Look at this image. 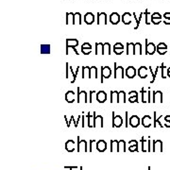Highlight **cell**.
Listing matches in <instances>:
<instances>
[{"label":"cell","mask_w":170,"mask_h":170,"mask_svg":"<svg viewBox=\"0 0 170 170\" xmlns=\"http://www.w3.org/2000/svg\"><path fill=\"white\" fill-rule=\"evenodd\" d=\"M77 91H78V94H77V102L82 103L83 101L84 103H88L89 99L87 98V93L85 91H82L79 87L77 88Z\"/></svg>","instance_id":"obj_1"},{"label":"cell","mask_w":170,"mask_h":170,"mask_svg":"<svg viewBox=\"0 0 170 170\" xmlns=\"http://www.w3.org/2000/svg\"><path fill=\"white\" fill-rule=\"evenodd\" d=\"M101 69V75H100V82L103 83L104 82V79H109L110 77L111 76V67L110 66H101L100 67Z\"/></svg>","instance_id":"obj_2"},{"label":"cell","mask_w":170,"mask_h":170,"mask_svg":"<svg viewBox=\"0 0 170 170\" xmlns=\"http://www.w3.org/2000/svg\"><path fill=\"white\" fill-rule=\"evenodd\" d=\"M114 78L117 79V78H121L124 79L125 75V70L123 66H117L116 63H114Z\"/></svg>","instance_id":"obj_3"},{"label":"cell","mask_w":170,"mask_h":170,"mask_svg":"<svg viewBox=\"0 0 170 170\" xmlns=\"http://www.w3.org/2000/svg\"><path fill=\"white\" fill-rule=\"evenodd\" d=\"M77 141H78V146H77V151L78 152H87L89 151L88 146H87V142L85 140H80V137L78 136L77 137Z\"/></svg>","instance_id":"obj_4"},{"label":"cell","mask_w":170,"mask_h":170,"mask_svg":"<svg viewBox=\"0 0 170 170\" xmlns=\"http://www.w3.org/2000/svg\"><path fill=\"white\" fill-rule=\"evenodd\" d=\"M146 55H153L157 51V46L153 42H148V40L146 39Z\"/></svg>","instance_id":"obj_5"},{"label":"cell","mask_w":170,"mask_h":170,"mask_svg":"<svg viewBox=\"0 0 170 170\" xmlns=\"http://www.w3.org/2000/svg\"><path fill=\"white\" fill-rule=\"evenodd\" d=\"M151 92H150V88H148V91H145L144 88L141 89V95H142V100L143 103H151V98H150Z\"/></svg>","instance_id":"obj_6"},{"label":"cell","mask_w":170,"mask_h":170,"mask_svg":"<svg viewBox=\"0 0 170 170\" xmlns=\"http://www.w3.org/2000/svg\"><path fill=\"white\" fill-rule=\"evenodd\" d=\"M113 114V124H111V127L113 128H120L123 125V118L121 115H115V113L113 111L111 113Z\"/></svg>","instance_id":"obj_7"},{"label":"cell","mask_w":170,"mask_h":170,"mask_svg":"<svg viewBox=\"0 0 170 170\" xmlns=\"http://www.w3.org/2000/svg\"><path fill=\"white\" fill-rule=\"evenodd\" d=\"M94 113V128L96 127H100V128H103L104 124H103V117L102 115H96L95 111H93Z\"/></svg>","instance_id":"obj_8"},{"label":"cell","mask_w":170,"mask_h":170,"mask_svg":"<svg viewBox=\"0 0 170 170\" xmlns=\"http://www.w3.org/2000/svg\"><path fill=\"white\" fill-rule=\"evenodd\" d=\"M136 69H135L133 66H128L126 68V70H125V75L127 78H129V79H133L135 78V76H136Z\"/></svg>","instance_id":"obj_9"},{"label":"cell","mask_w":170,"mask_h":170,"mask_svg":"<svg viewBox=\"0 0 170 170\" xmlns=\"http://www.w3.org/2000/svg\"><path fill=\"white\" fill-rule=\"evenodd\" d=\"M96 101H98V103H104L106 102L107 100V93L104 92V91H98V93H96Z\"/></svg>","instance_id":"obj_10"},{"label":"cell","mask_w":170,"mask_h":170,"mask_svg":"<svg viewBox=\"0 0 170 170\" xmlns=\"http://www.w3.org/2000/svg\"><path fill=\"white\" fill-rule=\"evenodd\" d=\"M152 151L153 152H163V142L161 140H154Z\"/></svg>","instance_id":"obj_11"},{"label":"cell","mask_w":170,"mask_h":170,"mask_svg":"<svg viewBox=\"0 0 170 170\" xmlns=\"http://www.w3.org/2000/svg\"><path fill=\"white\" fill-rule=\"evenodd\" d=\"M107 17L106 13H98V25H107Z\"/></svg>","instance_id":"obj_12"},{"label":"cell","mask_w":170,"mask_h":170,"mask_svg":"<svg viewBox=\"0 0 170 170\" xmlns=\"http://www.w3.org/2000/svg\"><path fill=\"white\" fill-rule=\"evenodd\" d=\"M151 122H152V119H151V116L150 115H144L141 120V124L144 128H149L151 126Z\"/></svg>","instance_id":"obj_13"},{"label":"cell","mask_w":170,"mask_h":170,"mask_svg":"<svg viewBox=\"0 0 170 170\" xmlns=\"http://www.w3.org/2000/svg\"><path fill=\"white\" fill-rule=\"evenodd\" d=\"M141 124V120L137 115H132L130 117V126L132 128H138Z\"/></svg>","instance_id":"obj_14"},{"label":"cell","mask_w":170,"mask_h":170,"mask_svg":"<svg viewBox=\"0 0 170 170\" xmlns=\"http://www.w3.org/2000/svg\"><path fill=\"white\" fill-rule=\"evenodd\" d=\"M79 45V40L77 39H66V55H68L69 47H77Z\"/></svg>","instance_id":"obj_15"},{"label":"cell","mask_w":170,"mask_h":170,"mask_svg":"<svg viewBox=\"0 0 170 170\" xmlns=\"http://www.w3.org/2000/svg\"><path fill=\"white\" fill-rule=\"evenodd\" d=\"M96 149L98 152H104L107 149V143L104 140H98L96 142Z\"/></svg>","instance_id":"obj_16"},{"label":"cell","mask_w":170,"mask_h":170,"mask_svg":"<svg viewBox=\"0 0 170 170\" xmlns=\"http://www.w3.org/2000/svg\"><path fill=\"white\" fill-rule=\"evenodd\" d=\"M157 101H159L160 103H163L164 100H163V93L161 91H155L153 92V99H152V102L153 103H156Z\"/></svg>","instance_id":"obj_17"},{"label":"cell","mask_w":170,"mask_h":170,"mask_svg":"<svg viewBox=\"0 0 170 170\" xmlns=\"http://www.w3.org/2000/svg\"><path fill=\"white\" fill-rule=\"evenodd\" d=\"M138 142L136 140H130L129 142V151L130 152H138Z\"/></svg>","instance_id":"obj_18"},{"label":"cell","mask_w":170,"mask_h":170,"mask_svg":"<svg viewBox=\"0 0 170 170\" xmlns=\"http://www.w3.org/2000/svg\"><path fill=\"white\" fill-rule=\"evenodd\" d=\"M75 141L73 140H68L65 142V150H66L67 152L71 153V152H74L75 151Z\"/></svg>","instance_id":"obj_19"},{"label":"cell","mask_w":170,"mask_h":170,"mask_svg":"<svg viewBox=\"0 0 170 170\" xmlns=\"http://www.w3.org/2000/svg\"><path fill=\"white\" fill-rule=\"evenodd\" d=\"M110 22L113 25H117L119 22L121 21V17H120V15H119L117 13H111L110 15Z\"/></svg>","instance_id":"obj_20"},{"label":"cell","mask_w":170,"mask_h":170,"mask_svg":"<svg viewBox=\"0 0 170 170\" xmlns=\"http://www.w3.org/2000/svg\"><path fill=\"white\" fill-rule=\"evenodd\" d=\"M148 67L146 66H140L137 70V75L140 79H146L148 77Z\"/></svg>","instance_id":"obj_21"},{"label":"cell","mask_w":170,"mask_h":170,"mask_svg":"<svg viewBox=\"0 0 170 170\" xmlns=\"http://www.w3.org/2000/svg\"><path fill=\"white\" fill-rule=\"evenodd\" d=\"M76 99V94L74 91H67L65 94V100L67 103H73Z\"/></svg>","instance_id":"obj_22"},{"label":"cell","mask_w":170,"mask_h":170,"mask_svg":"<svg viewBox=\"0 0 170 170\" xmlns=\"http://www.w3.org/2000/svg\"><path fill=\"white\" fill-rule=\"evenodd\" d=\"M162 18H163V16L159 13H154L151 14L150 19H151V23H153L154 25H159L162 22Z\"/></svg>","instance_id":"obj_23"},{"label":"cell","mask_w":170,"mask_h":170,"mask_svg":"<svg viewBox=\"0 0 170 170\" xmlns=\"http://www.w3.org/2000/svg\"><path fill=\"white\" fill-rule=\"evenodd\" d=\"M83 21L86 23L87 25H92L93 23L95 22V15L92 13H87L84 15L83 17Z\"/></svg>","instance_id":"obj_24"},{"label":"cell","mask_w":170,"mask_h":170,"mask_svg":"<svg viewBox=\"0 0 170 170\" xmlns=\"http://www.w3.org/2000/svg\"><path fill=\"white\" fill-rule=\"evenodd\" d=\"M124 45H123L121 42H116L114 45V52L116 54V55H121V54L124 52Z\"/></svg>","instance_id":"obj_25"},{"label":"cell","mask_w":170,"mask_h":170,"mask_svg":"<svg viewBox=\"0 0 170 170\" xmlns=\"http://www.w3.org/2000/svg\"><path fill=\"white\" fill-rule=\"evenodd\" d=\"M82 79H85V78L91 79L92 78L91 67H89V66H82Z\"/></svg>","instance_id":"obj_26"},{"label":"cell","mask_w":170,"mask_h":170,"mask_svg":"<svg viewBox=\"0 0 170 170\" xmlns=\"http://www.w3.org/2000/svg\"><path fill=\"white\" fill-rule=\"evenodd\" d=\"M157 52L159 53L160 55H164V54L167 52V45H165L164 42H160V44L157 45Z\"/></svg>","instance_id":"obj_27"},{"label":"cell","mask_w":170,"mask_h":170,"mask_svg":"<svg viewBox=\"0 0 170 170\" xmlns=\"http://www.w3.org/2000/svg\"><path fill=\"white\" fill-rule=\"evenodd\" d=\"M126 48L127 55H136V53H135V44H133V42H128Z\"/></svg>","instance_id":"obj_28"},{"label":"cell","mask_w":170,"mask_h":170,"mask_svg":"<svg viewBox=\"0 0 170 170\" xmlns=\"http://www.w3.org/2000/svg\"><path fill=\"white\" fill-rule=\"evenodd\" d=\"M95 55H104V44L95 42Z\"/></svg>","instance_id":"obj_29"},{"label":"cell","mask_w":170,"mask_h":170,"mask_svg":"<svg viewBox=\"0 0 170 170\" xmlns=\"http://www.w3.org/2000/svg\"><path fill=\"white\" fill-rule=\"evenodd\" d=\"M66 25H76L75 23V13H66Z\"/></svg>","instance_id":"obj_30"},{"label":"cell","mask_w":170,"mask_h":170,"mask_svg":"<svg viewBox=\"0 0 170 170\" xmlns=\"http://www.w3.org/2000/svg\"><path fill=\"white\" fill-rule=\"evenodd\" d=\"M121 21L124 23L125 25H130L131 23V13H125L122 15L121 17Z\"/></svg>","instance_id":"obj_31"},{"label":"cell","mask_w":170,"mask_h":170,"mask_svg":"<svg viewBox=\"0 0 170 170\" xmlns=\"http://www.w3.org/2000/svg\"><path fill=\"white\" fill-rule=\"evenodd\" d=\"M86 118H87V126L89 128H94V113H89L86 115Z\"/></svg>","instance_id":"obj_32"},{"label":"cell","mask_w":170,"mask_h":170,"mask_svg":"<svg viewBox=\"0 0 170 170\" xmlns=\"http://www.w3.org/2000/svg\"><path fill=\"white\" fill-rule=\"evenodd\" d=\"M161 69V65L160 66H157L156 67V70L155 71H153L152 70V68H151V66H149L148 67V70H149V72L151 73V76H152V79L150 80V84H152V83H154L155 82V79H156V76H157V73L159 72V70Z\"/></svg>","instance_id":"obj_33"},{"label":"cell","mask_w":170,"mask_h":170,"mask_svg":"<svg viewBox=\"0 0 170 170\" xmlns=\"http://www.w3.org/2000/svg\"><path fill=\"white\" fill-rule=\"evenodd\" d=\"M119 103V92L111 91V103Z\"/></svg>","instance_id":"obj_34"},{"label":"cell","mask_w":170,"mask_h":170,"mask_svg":"<svg viewBox=\"0 0 170 170\" xmlns=\"http://www.w3.org/2000/svg\"><path fill=\"white\" fill-rule=\"evenodd\" d=\"M118 143L119 141L117 140H111V148H110V151L111 152H114V151H116L117 153H119L118 151Z\"/></svg>","instance_id":"obj_35"},{"label":"cell","mask_w":170,"mask_h":170,"mask_svg":"<svg viewBox=\"0 0 170 170\" xmlns=\"http://www.w3.org/2000/svg\"><path fill=\"white\" fill-rule=\"evenodd\" d=\"M162 117H164V116H163V115H160V116H159V119H158V118H157V113H156V111H154V113H153V127H154V128H156V127H157V124H158V123H159V126H160L161 128H163V127H164L163 125H162L161 121H160V119H161Z\"/></svg>","instance_id":"obj_36"},{"label":"cell","mask_w":170,"mask_h":170,"mask_svg":"<svg viewBox=\"0 0 170 170\" xmlns=\"http://www.w3.org/2000/svg\"><path fill=\"white\" fill-rule=\"evenodd\" d=\"M118 151L120 152H126L127 151V146H126V142L124 140H120L118 143Z\"/></svg>","instance_id":"obj_37"},{"label":"cell","mask_w":170,"mask_h":170,"mask_svg":"<svg viewBox=\"0 0 170 170\" xmlns=\"http://www.w3.org/2000/svg\"><path fill=\"white\" fill-rule=\"evenodd\" d=\"M111 47L109 42L104 44V55H111Z\"/></svg>","instance_id":"obj_38"},{"label":"cell","mask_w":170,"mask_h":170,"mask_svg":"<svg viewBox=\"0 0 170 170\" xmlns=\"http://www.w3.org/2000/svg\"><path fill=\"white\" fill-rule=\"evenodd\" d=\"M41 53L42 54H49L50 53V45H41Z\"/></svg>","instance_id":"obj_39"},{"label":"cell","mask_w":170,"mask_h":170,"mask_svg":"<svg viewBox=\"0 0 170 170\" xmlns=\"http://www.w3.org/2000/svg\"><path fill=\"white\" fill-rule=\"evenodd\" d=\"M75 23H76V25H82V14H80L79 13H75Z\"/></svg>","instance_id":"obj_40"},{"label":"cell","mask_w":170,"mask_h":170,"mask_svg":"<svg viewBox=\"0 0 170 170\" xmlns=\"http://www.w3.org/2000/svg\"><path fill=\"white\" fill-rule=\"evenodd\" d=\"M141 145H142V151L148 152V148H146V146H148V141L145 140L144 136L141 138Z\"/></svg>","instance_id":"obj_41"},{"label":"cell","mask_w":170,"mask_h":170,"mask_svg":"<svg viewBox=\"0 0 170 170\" xmlns=\"http://www.w3.org/2000/svg\"><path fill=\"white\" fill-rule=\"evenodd\" d=\"M161 71H162V79H167V69L164 66V63L161 64Z\"/></svg>","instance_id":"obj_42"},{"label":"cell","mask_w":170,"mask_h":170,"mask_svg":"<svg viewBox=\"0 0 170 170\" xmlns=\"http://www.w3.org/2000/svg\"><path fill=\"white\" fill-rule=\"evenodd\" d=\"M126 92L125 91H120L119 92V103H120L121 101L123 103H126L127 102V100H126Z\"/></svg>","instance_id":"obj_43"},{"label":"cell","mask_w":170,"mask_h":170,"mask_svg":"<svg viewBox=\"0 0 170 170\" xmlns=\"http://www.w3.org/2000/svg\"><path fill=\"white\" fill-rule=\"evenodd\" d=\"M135 53L136 55H142L143 52H142V45L140 42H136L135 44Z\"/></svg>","instance_id":"obj_44"},{"label":"cell","mask_w":170,"mask_h":170,"mask_svg":"<svg viewBox=\"0 0 170 170\" xmlns=\"http://www.w3.org/2000/svg\"><path fill=\"white\" fill-rule=\"evenodd\" d=\"M144 15H145V18H146V25H150V23H151V22H150V21L148 20V19H149V18H151V17H149V15H151V14H150V13L148 11V10H145Z\"/></svg>","instance_id":"obj_45"},{"label":"cell","mask_w":170,"mask_h":170,"mask_svg":"<svg viewBox=\"0 0 170 170\" xmlns=\"http://www.w3.org/2000/svg\"><path fill=\"white\" fill-rule=\"evenodd\" d=\"M163 17L164 18V24L170 25V13H165Z\"/></svg>","instance_id":"obj_46"},{"label":"cell","mask_w":170,"mask_h":170,"mask_svg":"<svg viewBox=\"0 0 170 170\" xmlns=\"http://www.w3.org/2000/svg\"><path fill=\"white\" fill-rule=\"evenodd\" d=\"M91 73H92V76L94 75V78L95 79H98V68H96L95 66H91Z\"/></svg>","instance_id":"obj_47"},{"label":"cell","mask_w":170,"mask_h":170,"mask_svg":"<svg viewBox=\"0 0 170 170\" xmlns=\"http://www.w3.org/2000/svg\"><path fill=\"white\" fill-rule=\"evenodd\" d=\"M70 72L72 73V75H73V79L71 80V83H75L76 79H77V77H78V74H77V73H75V72H74V70H73L72 66H70Z\"/></svg>","instance_id":"obj_48"},{"label":"cell","mask_w":170,"mask_h":170,"mask_svg":"<svg viewBox=\"0 0 170 170\" xmlns=\"http://www.w3.org/2000/svg\"><path fill=\"white\" fill-rule=\"evenodd\" d=\"M129 102H130V103H138L139 102L138 95H136V96H130V98H129Z\"/></svg>","instance_id":"obj_49"},{"label":"cell","mask_w":170,"mask_h":170,"mask_svg":"<svg viewBox=\"0 0 170 170\" xmlns=\"http://www.w3.org/2000/svg\"><path fill=\"white\" fill-rule=\"evenodd\" d=\"M130 124V119H129V111L125 113V127L128 128Z\"/></svg>","instance_id":"obj_50"},{"label":"cell","mask_w":170,"mask_h":170,"mask_svg":"<svg viewBox=\"0 0 170 170\" xmlns=\"http://www.w3.org/2000/svg\"><path fill=\"white\" fill-rule=\"evenodd\" d=\"M164 120H165L164 127L170 128V115H167V116H164Z\"/></svg>","instance_id":"obj_51"},{"label":"cell","mask_w":170,"mask_h":170,"mask_svg":"<svg viewBox=\"0 0 170 170\" xmlns=\"http://www.w3.org/2000/svg\"><path fill=\"white\" fill-rule=\"evenodd\" d=\"M82 52L84 55H89L92 52V48H82Z\"/></svg>","instance_id":"obj_52"},{"label":"cell","mask_w":170,"mask_h":170,"mask_svg":"<svg viewBox=\"0 0 170 170\" xmlns=\"http://www.w3.org/2000/svg\"><path fill=\"white\" fill-rule=\"evenodd\" d=\"M65 67H66V71H65V78L67 79H69V71H70V66H68V63L65 64Z\"/></svg>","instance_id":"obj_53"},{"label":"cell","mask_w":170,"mask_h":170,"mask_svg":"<svg viewBox=\"0 0 170 170\" xmlns=\"http://www.w3.org/2000/svg\"><path fill=\"white\" fill-rule=\"evenodd\" d=\"M94 93H95V91H90L89 92V103H92L93 102V95H94Z\"/></svg>","instance_id":"obj_54"},{"label":"cell","mask_w":170,"mask_h":170,"mask_svg":"<svg viewBox=\"0 0 170 170\" xmlns=\"http://www.w3.org/2000/svg\"><path fill=\"white\" fill-rule=\"evenodd\" d=\"M82 48H92V45L89 42H84L82 45Z\"/></svg>","instance_id":"obj_55"},{"label":"cell","mask_w":170,"mask_h":170,"mask_svg":"<svg viewBox=\"0 0 170 170\" xmlns=\"http://www.w3.org/2000/svg\"><path fill=\"white\" fill-rule=\"evenodd\" d=\"M136 95H138L137 91H130L129 93V98H130V96H136Z\"/></svg>","instance_id":"obj_56"},{"label":"cell","mask_w":170,"mask_h":170,"mask_svg":"<svg viewBox=\"0 0 170 170\" xmlns=\"http://www.w3.org/2000/svg\"><path fill=\"white\" fill-rule=\"evenodd\" d=\"M94 143H96V141L95 140H94V139H93V140H90V145H89V151L90 152H92L93 151V148H92V145L94 144Z\"/></svg>","instance_id":"obj_57"},{"label":"cell","mask_w":170,"mask_h":170,"mask_svg":"<svg viewBox=\"0 0 170 170\" xmlns=\"http://www.w3.org/2000/svg\"><path fill=\"white\" fill-rule=\"evenodd\" d=\"M148 152H151V140H148Z\"/></svg>","instance_id":"obj_58"},{"label":"cell","mask_w":170,"mask_h":170,"mask_svg":"<svg viewBox=\"0 0 170 170\" xmlns=\"http://www.w3.org/2000/svg\"><path fill=\"white\" fill-rule=\"evenodd\" d=\"M85 115L84 114H82V128H84L85 127Z\"/></svg>","instance_id":"obj_59"},{"label":"cell","mask_w":170,"mask_h":170,"mask_svg":"<svg viewBox=\"0 0 170 170\" xmlns=\"http://www.w3.org/2000/svg\"><path fill=\"white\" fill-rule=\"evenodd\" d=\"M64 168H67L69 170H73L74 168H78V167H64Z\"/></svg>","instance_id":"obj_60"},{"label":"cell","mask_w":170,"mask_h":170,"mask_svg":"<svg viewBox=\"0 0 170 170\" xmlns=\"http://www.w3.org/2000/svg\"><path fill=\"white\" fill-rule=\"evenodd\" d=\"M167 77L170 79V67L167 68Z\"/></svg>","instance_id":"obj_61"},{"label":"cell","mask_w":170,"mask_h":170,"mask_svg":"<svg viewBox=\"0 0 170 170\" xmlns=\"http://www.w3.org/2000/svg\"><path fill=\"white\" fill-rule=\"evenodd\" d=\"M79 170H83V167H79Z\"/></svg>","instance_id":"obj_62"},{"label":"cell","mask_w":170,"mask_h":170,"mask_svg":"<svg viewBox=\"0 0 170 170\" xmlns=\"http://www.w3.org/2000/svg\"><path fill=\"white\" fill-rule=\"evenodd\" d=\"M148 170H151V167H148Z\"/></svg>","instance_id":"obj_63"},{"label":"cell","mask_w":170,"mask_h":170,"mask_svg":"<svg viewBox=\"0 0 170 170\" xmlns=\"http://www.w3.org/2000/svg\"><path fill=\"white\" fill-rule=\"evenodd\" d=\"M105 1H107V0H105Z\"/></svg>","instance_id":"obj_64"}]
</instances>
